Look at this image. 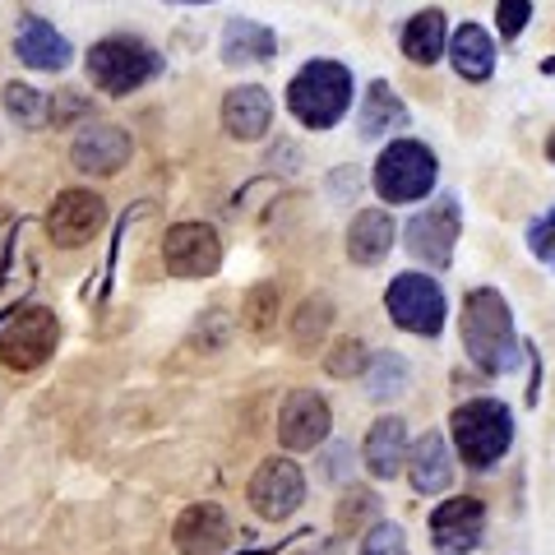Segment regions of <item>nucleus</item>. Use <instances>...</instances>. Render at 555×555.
Returning a JSON list of instances; mask_svg holds the SVG:
<instances>
[{"label":"nucleus","mask_w":555,"mask_h":555,"mask_svg":"<svg viewBox=\"0 0 555 555\" xmlns=\"http://www.w3.org/2000/svg\"><path fill=\"white\" fill-rule=\"evenodd\" d=\"M158 75H163V56L149 42L126 38V33H116V38H102L89 51V79H93V89L112 93V98H126L134 89H144V83L158 79Z\"/></svg>","instance_id":"20e7f679"},{"label":"nucleus","mask_w":555,"mask_h":555,"mask_svg":"<svg viewBox=\"0 0 555 555\" xmlns=\"http://www.w3.org/2000/svg\"><path fill=\"white\" fill-rule=\"evenodd\" d=\"M278 320V283H259L246 297V328L255 338H269Z\"/></svg>","instance_id":"cd10ccee"},{"label":"nucleus","mask_w":555,"mask_h":555,"mask_svg":"<svg viewBox=\"0 0 555 555\" xmlns=\"http://www.w3.org/2000/svg\"><path fill=\"white\" fill-rule=\"evenodd\" d=\"M328 426H334V412H328V403L315 389H292L283 398V408H278V444H283L287 454L320 449Z\"/></svg>","instance_id":"1a4fd4ad"},{"label":"nucleus","mask_w":555,"mask_h":555,"mask_svg":"<svg viewBox=\"0 0 555 555\" xmlns=\"http://www.w3.org/2000/svg\"><path fill=\"white\" fill-rule=\"evenodd\" d=\"M454 449L459 459L473 467V473H486V467H495L500 459L509 454L514 444V412L500 403V398H473V403H463L454 412Z\"/></svg>","instance_id":"7ed1b4c3"},{"label":"nucleus","mask_w":555,"mask_h":555,"mask_svg":"<svg viewBox=\"0 0 555 555\" xmlns=\"http://www.w3.org/2000/svg\"><path fill=\"white\" fill-rule=\"evenodd\" d=\"M393 218L385 208H366V214L352 218V228H347V259L352 264H379L389 250H393Z\"/></svg>","instance_id":"aec40b11"},{"label":"nucleus","mask_w":555,"mask_h":555,"mask_svg":"<svg viewBox=\"0 0 555 555\" xmlns=\"http://www.w3.org/2000/svg\"><path fill=\"white\" fill-rule=\"evenodd\" d=\"M56 338H61V324L47 306H24L5 328H0V366L5 371H38L56 352Z\"/></svg>","instance_id":"0eeeda50"},{"label":"nucleus","mask_w":555,"mask_h":555,"mask_svg":"<svg viewBox=\"0 0 555 555\" xmlns=\"http://www.w3.org/2000/svg\"><path fill=\"white\" fill-rule=\"evenodd\" d=\"M449 61L467 83H486L495 75V42L486 38L481 24H463L454 38H449Z\"/></svg>","instance_id":"412c9836"},{"label":"nucleus","mask_w":555,"mask_h":555,"mask_svg":"<svg viewBox=\"0 0 555 555\" xmlns=\"http://www.w3.org/2000/svg\"><path fill=\"white\" fill-rule=\"evenodd\" d=\"M408 477H412V491H422V495H440L444 486L454 481V459H449V444L440 430H426V436L412 444Z\"/></svg>","instance_id":"6ab92c4d"},{"label":"nucleus","mask_w":555,"mask_h":555,"mask_svg":"<svg viewBox=\"0 0 555 555\" xmlns=\"http://www.w3.org/2000/svg\"><path fill=\"white\" fill-rule=\"evenodd\" d=\"M89 112H93L89 98L75 89H61L56 98H47V126H75V120H83Z\"/></svg>","instance_id":"7c9ffc66"},{"label":"nucleus","mask_w":555,"mask_h":555,"mask_svg":"<svg viewBox=\"0 0 555 555\" xmlns=\"http://www.w3.org/2000/svg\"><path fill=\"white\" fill-rule=\"evenodd\" d=\"M371 518H379V500L371 495V491H352L338 505V528L343 532H352V528H361V524H371ZM375 528V524H371Z\"/></svg>","instance_id":"2f4dec72"},{"label":"nucleus","mask_w":555,"mask_h":555,"mask_svg":"<svg viewBox=\"0 0 555 555\" xmlns=\"http://www.w3.org/2000/svg\"><path fill=\"white\" fill-rule=\"evenodd\" d=\"M171 542H177L181 555H228L232 518L222 505H190L181 509L177 528H171Z\"/></svg>","instance_id":"4468645a"},{"label":"nucleus","mask_w":555,"mask_h":555,"mask_svg":"<svg viewBox=\"0 0 555 555\" xmlns=\"http://www.w3.org/2000/svg\"><path fill=\"white\" fill-rule=\"evenodd\" d=\"M375 190L385 204H416L436 190V153L422 139H393L375 163Z\"/></svg>","instance_id":"39448f33"},{"label":"nucleus","mask_w":555,"mask_h":555,"mask_svg":"<svg viewBox=\"0 0 555 555\" xmlns=\"http://www.w3.org/2000/svg\"><path fill=\"white\" fill-rule=\"evenodd\" d=\"M177 5H208V0H177Z\"/></svg>","instance_id":"a19ab883"},{"label":"nucleus","mask_w":555,"mask_h":555,"mask_svg":"<svg viewBox=\"0 0 555 555\" xmlns=\"http://www.w3.org/2000/svg\"><path fill=\"white\" fill-rule=\"evenodd\" d=\"M269 126H273V98L264 89L241 83V89H232L228 98H222V130H228L232 139L255 144V139L269 134Z\"/></svg>","instance_id":"dca6fc26"},{"label":"nucleus","mask_w":555,"mask_h":555,"mask_svg":"<svg viewBox=\"0 0 555 555\" xmlns=\"http://www.w3.org/2000/svg\"><path fill=\"white\" fill-rule=\"evenodd\" d=\"M163 259L177 278H208L222 264V236L214 222H177L163 236Z\"/></svg>","instance_id":"f8f14e48"},{"label":"nucleus","mask_w":555,"mask_h":555,"mask_svg":"<svg viewBox=\"0 0 555 555\" xmlns=\"http://www.w3.org/2000/svg\"><path fill=\"white\" fill-rule=\"evenodd\" d=\"M408 120V107L398 102V93L389 89L385 79H375L366 98H361V116H357V130L361 139H385L389 130H398Z\"/></svg>","instance_id":"b1692460"},{"label":"nucleus","mask_w":555,"mask_h":555,"mask_svg":"<svg viewBox=\"0 0 555 555\" xmlns=\"http://www.w3.org/2000/svg\"><path fill=\"white\" fill-rule=\"evenodd\" d=\"M551 264H555V259H551Z\"/></svg>","instance_id":"79ce46f5"},{"label":"nucleus","mask_w":555,"mask_h":555,"mask_svg":"<svg viewBox=\"0 0 555 555\" xmlns=\"http://www.w3.org/2000/svg\"><path fill=\"white\" fill-rule=\"evenodd\" d=\"M444 38H449V20L440 10H422L412 14V20L403 24V56L416 61V65H436L444 56Z\"/></svg>","instance_id":"5701e85b"},{"label":"nucleus","mask_w":555,"mask_h":555,"mask_svg":"<svg viewBox=\"0 0 555 555\" xmlns=\"http://www.w3.org/2000/svg\"><path fill=\"white\" fill-rule=\"evenodd\" d=\"M292 328H297V334H292V343H297L301 352H310V347H315V343L328 334V328H334V306H328L324 297H310V301L297 310V324H292Z\"/></svg>","instance_id":"a878e982"},{"label":"nucleus","mask_w":555,"mask_h":555,"mask_svg":"<svg viewBox=\"0 0 555 555\" xmlns=\"http://www.w3.org/2000/svg\"><path fill=\"white\" fill-rule=\"evenodd\" d=\"M5 112L20 120L24 130H38V126H47V98L38 93V89H28V83H5Z\"/></svg>","instance_id":"bb28decb"},{"label":"nucleus","mask_w":555,"mask_h":555,"mask_svg":"<svg viewBox=\"0 0 555 555\" xmlns=\"http://www.w3.org/2000/svg\"><path fill=\"white\" fill-rule=\"evenodd\" d=\"M385 306H389V320L398 328L422 334V338H436L444 328V315H449L444 287L430 273H398L385 292Z\"/></svg>","instance_id":"423d86ee"},{"label":"nucleus","mask_w":555,"mask_h":555,"mask_svg":"<svg viewBox=\"0 0 555 555\" xmlns=\"http://www.w3.org/2000/svg\"><path fill=\"white\" fill-rule=\"evenodd\" d=\"M459 199L444 195L430 208H422L416 218H408V232H403V246L412 259H422L426 269H449L454 264V246H459Z\"/></svg>","instance_id":"6e6552de"},{"label":"nucleus","mask_w":555,"mask_h":555,"mask_svg":"<svg viewBox=\"0 0 555 555\" xmlns=\"http://www.w3.org/2000/svg\"><path fill=\"white\" fill-rule=\"evenodd\" d=\"M528 20H532V5H528V0H500L495 24H500V33H505V38H518V33L528 28Z\"/></svg>","instance_id":"473e14b6"},{"label":"nucleus","mask_w":555,"mask_h":555,"mask_svg":"<svg viewBox=\"0 0 555 555\" xmlns=\"http://www.w3.org/2000/svg\"><path fill=\"white\" fill-rule=\"evenodd\" d=\"M361 459H366L371 477H379V481L403 473V463H408V426H403V416H379V422L366 430Z\"/></svg>","instance_id":"f3484780"},{"label":"nucleus","mask_w":555,"mask_h":555,"mask_svg":"<svg viewBox=\"0 0 555 555\" xmlns=\"http://www.w3.org/2000/svg\"><path fill=\"white\" fill-rule=\"evenodd\" d=\"M542 75H555V56H546V61H542Z\"/></svg>","instance_id":"58836bf2"},{"label":"nucleus","mask_w":555,"mask_h":555,"mask_svg":"<svg viewBox=\"0 0 555 555\" xmlns=\"http://www.w3.org/2000/svg\"><path fill=\"white\" fill-rule=\"evenodd\" d=\"M366 361H371L366 347H361L357 338H343V343L334 347V352L324 357V371H328V375H338V379H352V375L366 371Z\"/></svg>","instance_id":"c85d7f7f"},{"label":"nucleus","mask_w":555,"mask_h":555,"mask_svg":"<svg viewBox=\"0 0 555 555\" xmlns=\"http://www.w3.org/2000/svg\"><path fill=\"white\" fill-rule=\"evenodd\" d=\"M102 222H107V204H102L93 190H65V195H56V204L47 208V236H51V246H61V250L89 246L102 232Z\"/></svg>","instance_id":"9b49d317"},{"label":"nucleus","mask_w":555,"mask_h":555,"mask_svg":"<svg viewBox=\"0 0 555 555\" xmlns=\"http://www.w3.org/2000/svg\"><path fill=\"white\" fill-rule=\"evenodd\" d=\"M481 537H486V505L473 495H454L430 514V542H436L444 555L477 551Z\"/></svg>","instance_id":"ddd939ff"},{"label":"nucleus","mask_w":555,"mask_h":555,"mask_svg":"<svg viewBox=\"0 0 555 555\" xmlns=\"http://www.w3.org/2000/svg\"><path fill=\"white\" fill-rule=\"evenodd\" d=\"M528 246L542 255V259H555V208L546 218H537L532 228H528Z\"/></svg>","instance_id":"72a5a7b5"},{"label":"nucleus","mask_w":555,"mask_h":555,"mask_svg":"<svg viewBox=\"0 0 555 555\" xmlns=\"http://www.w3.org/2000/svg\"><path fill=\"white\" fill-rule=\"evenodd\" d=\"M199 334H204V338H195V347H218V343H228V315H218V310H214V315H204V320H199Z\"/></svg>","instance_id":"f704fd0d"},{"label":"nucleus","mask_w":555,"mask_h":555,"mask_svg":"<svg viewBox=\"0 0 555 555\" xmlns=\"http://www.w3.org/2000/svg\"><path fill=\"white\" fill-rule=\"evenodd\" d=\"M357 555H408V532L398 524H375L361 537V551Z\"/></svg>","instance_id":"c756f323"},{"label":"nucleus","mask_w":555,"mask_h":555,"mask_svg":"<svg viewBox=\"0 0 555 555\" xmlns=\"http://www.w3.org/2000/svg\"><path fill=\"white\" fill-rule=\"evenodd\" d=\"M361 177V171L357 167H343V171H334V177H328V195H334V199H352L357 195V181Z\"/></svg>","instance_id":"e433bc0d"},{"label":"nucleus","mask_w":555,"mask_h":555,"mask_svg":"<svg viewBox=\"0 0 555 555\" xmlns=\"http://www.w3.org/2000/svg\"><path fill=\"white\" fill-rule=\"evenodd\" d=\"M366 389L371 398H393L408 389V361L393 357V352H375L366 361Z\"/></svg>","instance_id":"393cba45"},{"label":"nucleus","mask_w":555,"mask_h":555,"mask_svg":"<svg viewBox=\"0 0 555 555\" xmlns=\"http://www.w3.org/2000/svg\"><path fill=\"white\" fill-rule=\"evenodd\" d=\"M320 473L328 477V486H334V481H347V449H343V444H334V454H324V459H320Z\"/></svg>","instance_id":"c9c22d12"},{"label":"nucleus","mask_w":555,"mask_h":555,"mask_svg":"<svg viewBox=\"0 0 555 555\" xmlns=\"http://www.w3.org/2000/svg\"><path fill=\"white\" fill-rule=\"evenodd\" d=\"M130 158H134V139H130V130H120V126L83 130L75 139V149H69V163H75L83 177H116Z\"/></svg>","instance_id":"2eb2a0df"},{"label":"nucleus","mask_w":555,"mask_h":555,"mask_svg":"<svg viewBox=\"0 0 555 555\" xmlns=\"http://www.w3.org/2000/svg\"><path fill=\"white\" fill-rule=\"evenodd\" d=\"M463 347L473 357V366L491 371V375H509L518 371V334H514V315L505 297L495 287H477L467 292L463 306Z\"/></svg>","instance_id":"f257e3e1"},{"label":"nucleus","mask_w":555,"mask_h":555,"mask_svg":"<svg viewBox=\"0 0 555 555\" xmlns=\"http://www.w3.org/2000/svg\"><path fill=\"white\" fill-rule=\"evenodd\" d=\"M218 51H222L228 65H259V61H273L278 38H273V28L255 24V20H232L228 28H222Z\"/></svg>","instance_id":"4be33fe9"},{"label":"nucleus","mask_w":555,"mask_h":555,"mask_svg":"<svg viewBox=\"0 0 555 555\" xmlns=\"http://www.w3.org/2000/svg\"><path fill=\"white\" fill-rule=\"evenodd\" d=\"M287 107L306 130H334L352 107V69L343 61H306L287 83Z\"/></svg>","instance_id":"f03ea898"},{"label":"nucleus","mask_w":555,"mask_h":555,"mask_svg":"<svg viewBox=\"0 0 555 555\" xmlns=\"http://www.w3.org/2000/svg\"><path fill=\"white\" fill-rule=\"evenodd\" d=\"M14 56H20L28 69H65L75 61V47H69V38H61L47 20H33L28 14L20 24V38H14Z\"/></svg>","instance_id":"a211bd4d"},{"label":"nucleus","mask_w":555,"mask_h":555,"mask_svg":"<svg viewBox=\"0 0 555 555\" xmlns=\"http://www.w3.org/2000/svg\"><path fill=\"white\" fill-rule=\"evenodd\" d=\"M246 500H250V509L259 518H287V514H297L306 505V473L292 459L259 463L255 477H250Z\"/></svg>","instance_id":"9d476101"},{"label":"nucleus","mask_w":555,"mask_h":555,"mask_svg":"<svg viewBox=\"0 0 555 555\" xmlns=\"http://www.w3.org/2000/svg\"><path fill=\"white\" fill-rule=\"evenodd\" d=\"M10 228V214H5V208H0V232H5Z\"/></svg>","instance_id":"ea45409f"},{"label":"nucleus","mask_w":555,"mask_h":555,"mask_svg":"<svg viewBox=\"0 0 555 555\" xmlns=\"http://www.w3.org/2000/svg\"><path fill=\"white\" fill-rule=\"evenodd\" d=\"M546 158L555 163V130H551V139H546Z\"/></svg>","instance_id":"4c0bfd02"}]
</instances>
